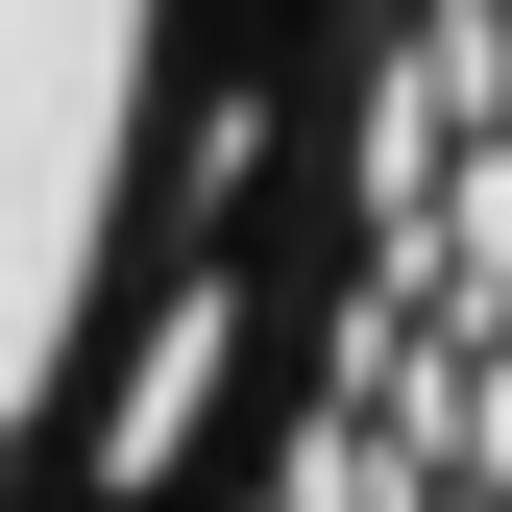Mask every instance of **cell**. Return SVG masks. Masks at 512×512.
Instances as JSON below:
<instances>
[{
	"label": "cell",
	"instance_id": "1",
	"mask_svg": "<svg viewBox=\"0 0 512 512\" xmlns=\"http://www.w3.org/2000/svg\"><path fill=\"white\" fill-rule=\"evenodd\" d=\"M196 512H512V0H391L293 342Z\"/></svg>",
	"mask_w": 512,
	"mask_h": 512
},
{
	"label": "cell",
	"instance_id": "2",
	"mask_svg": "<svg viewBox=\"0 0 512 512\" xmlns=\"http://www.w3.org/2000/svg\"><path fill=\"white\" fill-rule=\"evenodd\" d=\"M171 122H196V0H0V512L74 488L98 342L171 220Z\"/></svg>",
	"mask_w": 512,
	"mask_h": 512
}]
</instances>
